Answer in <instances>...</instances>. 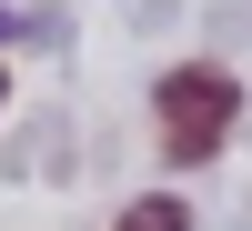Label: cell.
Returning <instances> with one entry per match:
<instances>
[{
  "instance_id": "2",
  "label": "cell",
  "mask_w": 252,
  "mask_h": 231,
  "mask_svg": "<svg viewBox=\"0 0 252 231\" xmlns=\"http://www.w3.org/2000/svg\"><path fill=\"white\" fill-rule=\"evenodd\" d=\"M111 231H192V201H172V191H141V201H121V221Z\"/></svg>"
},
{
  "instance_id": "3",
  "label": "cell",
  "mask_w": 252,
  "mask_h": 231,
  "mask_svg": "<svg viewBox=\"0 0 252 231\" xmlns=\"http://www.w3.org/2000/svg\"><path fill=\"white\" fill-rule=\"evenodd\" d=\"M10 30H20V20H10V10H0V40H10Z\"/></svg>"
},
{
  "instance_id": "1",
  "label": "cell",
  "mask_w": 252,
  "mask_h": 231,
  "mask_svg": "<svg viewBox=\"0 0 252 231\" xmlns=\"http://www.w3.org/2000/svg\"><path fill=\"white\" fill-rule=\"evenodd\" d=\"M152 121H161V161H172V171H192V161H212L222 141H232V121H242V80L222 71V60H182V71L152 80Z\"/></svg>"
},
{
  "instance_id": "4",
  "label": "cell",
  "mask_w": 252,
  "mask_h": 231,
  "mask_svg": "<svg viewBox=\"0 0 252 231\" xmlns=\"http://www.w3.org/2000/svg\"><path fill=\"white\" fill-rule=\"evenodd\" d=\"M0 101H10V71H0Z\"/></svg>"
}]
</instances>
